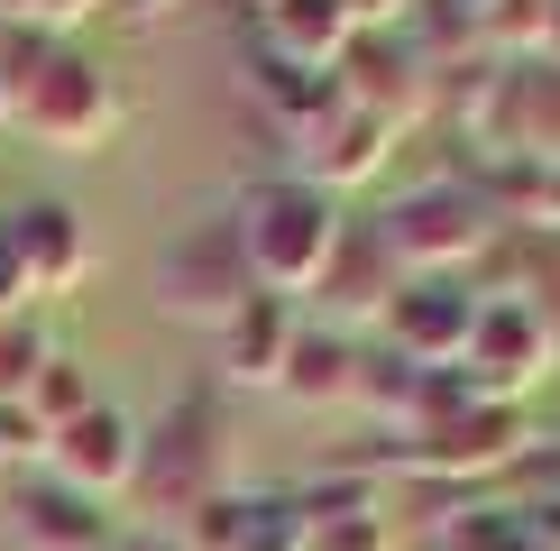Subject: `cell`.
<instances>
[{
    "instance_id": "obj_6",
    "label": "cell",
    "mask_w": 560,
    "mask_h": 551,
    "mask_svg": "<svg viewBox=\"0 0 560 551\" xmlns=\"http://www.w3.org/2000/svg\"><path fill=\"white\" fill-rule=\"evenodd\" d=\"M258 294V276H248L240 239H230V212L221 221H194L166 239V258H156V304H166L175 321H202V331H221L230 313Z\"/></svg>"
},
{
    "instance_id": "obj_10",
    "label": "cell",
    "mask_w": 560,
    "mask_h": 551,
    "mask_svg": "<svg viewBox=\"0 0 560 551\" xmlns=\"http://www.w3.org/2000/svg\"><path fill=\"white\" fill-rule=\"evenodd\" d=\"M386 148H395V129L377 120V110H349L340 92H331V102H322L313 120L294 129V175L349 202V184H368V175H377V166H386Z\"/></svg>"
},
{
    "instance_id": "obj_16",
    "label": "cell",
    "mask_w": 560,
    "mask_h": 551,
    "mask_svg": "<svg viewBox=\"0 0 560 551\" xmlns=\"http://www.w3.org/2000/svg\"><path fill=\"white\" fill-rule=\"evenodd\" d=\"M294 515H303V542L313 551H386L395 542V524H386L368 478H322L313 496H294Z\"/></svg>"
},
{
    "instance_id": "obj_22",
    "label": "cell",
    "mask_w": 560,
    "mask_h": 551,
    "mask_svg": "<svg viewBox=\"0 0 560 551\" xmlns=\"http://www.w3.org/2000/svg\"><path fill=\"white\" fill-rule=\"evenodd\" d=\"M0 450L10 459H46V432H37L28 405H0Z\"/></svg>"
},
{
    "instance_id": "obj_2",
    "label": "cell",
    "mask_w": 560,
    "mask_h": 551,
    "mask_svg": "<svg viewBox=\"0 0 560 551\" xmlns=\"http://www.w3.org/2000/svg\"><path fill=\"white\" fill-rule=\"evenodd\" d=\"M129 496L148 505L156 534H184V524L221 496V405H212V396L184 386V396L138 432V478H129Z\"/></svg>"
},
{
    "instance_id": "obj_1",
    "label": "cell",
    "mask_w": 560,
    "mask_h": 551,
    "mask_svg": "<svg viewBox=\"0 0 560 551\" xmlns=\"http://www.w3.org/2000/svg\"><path fill=\"white\" fill-rule=\"evenodd\" d=\"M340 230H349V202L322 194V184H303L294 166L240 184V202H230V239H240L258 294H285V304L322 294V276L340 258Z\"/></svg>"
},
{
    "instance_id": "obj_14",
    "label": "cell",
    "mask_w": 560,
    "mask_h": 551,
    "mask_svg": "<svg viewBox=\"0 0 560 551\" xmlns=\"http://www.w3.org/2000/svg\"><path fill=\"white\" fill-rule=\"evenodd\" d=\"M10 534L28 542V551H102V542H120V534H110V515L83 488H65V478H19Z\"/></svg>"
},
{
    "instance_id": "obj_3",
    "label": "cell",
    "mask_w": 560,
    "mask_h": 551,
    "mask_svg": "<svg viewBox=\"0 0 560 551\" xmlns=\"http://www.w3.org/2000/svg\"><path fill=\"white\" fill-rule=\"evenodd\" d=\"M10 129L46 156H102L120 138V83L83 56V46H56L28 83L10 92Z\"/></svg>"
},
{
    "instance_id": "obj_13",
    "label": "cell",
    "mask_w": 560,
    "mask_h": 551,
    "mask_svg": "<svg viewBox=\"0 0 560 551\" xmlns=\"http://www.w3.org/2000/svg\"><path fill=\"white\" fill-rule=\"evenodd\" d=\"M294 340H303V304H285V294H248V304L212 331V350H221L230 386H276L285 359H294Z\"/></svg>"
},
{
    "instance_id": "obj_20",
    "label": "cell",
    "mask_w": 560,
    "mask_h": 551,
    "mask_svg": "<svg viewBox=\"0 0 560 551\" xmlns=\"http://www.w3.org/2000/svg\"><path fill=\"white\" fill-rule=\"evenodd\" d=\"M46 350H56V340H46L37 313H10V321H0V405L28 396V377L46 367Z\"/></svg>"
},
{
    "instance_id": "obj_12",
    "label": "cell",
    "mask_w": 560,
    "mask_h": 551,
    "mask_svg": "<svg viewBox=\"0 0 560 551\" xmlns=\"http://www.w3.org/2000/svg\"><path fill=\"white\" fill-rule=\"evenodd\" d=\"M138 432L148 423H129V405H92V413H74V423L46 442V478H65V488H83L92 505L102 496H120L129 478H138Z\"/></svg>"
},
{
    "instance_id": "obj_17",
    "label": "cell",
    "mask_w": 560,
    "mask_h": 551,
    "mask_svg": "<svg viewBox=\"0 0 560 551\" xmlns=\"http://www.w3.org/2000/svg\"><path fill=\"white\" fill-rule=\"evenodd\" d=\"M258 19H267V56L294 65V74H340L349 37H359V19H349L340 0H276Z\"/></svg>"
},
{
    "instance_id": "obj_29",
    "label": "cell",
    "mask_w": 560,
    "mask_h": 551,
    "mask_svg": "<svg viewBox=\"0 0 560 551\" xmlns=\"http://www.w3.org/2000/svg\"><path fill=\"white\" fill-rule=\"evenodd\" d=\"M0 469H10V450H0Z\"/></svg>"
},
{
    "instance_id": "obj_9",
    "label": "cell",
    "mask_w": 560,
    "mask_h": 551,
    "mask_svg": "<svg viewBox=\"0 0 560 551\" xmlns=\"http://www.w3.org/2000/svg\"><path fill=\"white\" fill-rule=\"evenodd\" d=\"M405 459L413 469H432V478H487V469H505V459H524V405H459V413H441V423L423 432H405Z\"/></svg>"
},
{
    "instance_id": "obj_4",
    "label": "cell",
    "mask_w": 560,
    "mask_h": 551,
    "mask_svg": "<svg viewBox=\"0 0 560 551\" xmlns=\"http://www.w3.org/2000/svg\"><path fill=\"white\" fill-rule=\"evenodd\" d=\"M377 239L395 248L405 276H459L497 248V202L469 194V184H413L377 212Z\"/></svg>"
},
{
    "instance_id": "obj_27",
    "label": "cell",
    "mask_w": 560,
    "mask_h": 551,
    "mask_svg": "<svg viewBox=\"0 0 560 551\" xmlns=\"http://www.w3.org/2000/svg\"><path fill=\"white\" fill-rule=\"evenodd\" d=\"M0 129H10V92H0Z\"/></svg>"
},
{
    "instance_id": "obj_28",
    "label": "cell",
    "mask_w": 560,
    "mask_h": 551,
    "mask_svg": "<svg viewBox=\"0 0 560 551\" xmlns=\"http://www.w3.org/2000/svg\"><path fill=\"white\" fill-rule=\"evenodd\" d=\"M248 10H276V0H248Z\"/></svg>"
},
{
    "instance_id": "obj_24",
    "label": "cell",
    "mask_w": 560,
    "mask_h": 551,
    "mask_svg": "<svg viewBox=\"0 0 560 551\" xmlns=\"http://www.w3.org/2000/svg\"><path fill=\"white\" fill-rule=\"evenodd\" d=\"M524 212L542 221V230H560V166H533V184H524Z\"/></svg>"
},
{
    "instance_id": "obj_21",
    "label": "cell",
    "mask_w": 560,
    "mask_h": 551,
    "mask_svg": "<svg viewBox=\"0 0 560 551\" xmlns=\"http://www.w3.org/2000/svg\"><path fill=\"white\" fill-rule=\"evenodd\" d=\"M441 551H533V515H459Z\"/></svg>"
},
{
    "instance_id": "obj_7",
    "label": "cell",
    "mask_w": 560,
    "mask_h": 551,
    "mask_svg": "<svg viewBox=\"0 0 560 551\" xmlns=\"http://www.w3.org/2000/svg\"><path fill=\"white\" fill-rule=\"evenodd\" d=\"M0 248H10L19 285H28V304H46V294H74L83 276H92V230H83L74 202H56V194L10 202V212H0Z\"/></svg>"
},
{
    "instance_id": "obj_19",
    "label": "cell",
    "mask_w": 560,
    "mask_h": 551,
    "mask_svg": "<svg viewBox=\"0 0 560 551\" xmlns=\"http://www.w3.org/2000/svg\"><path fill=\"white\" fill-rule=\"evenodd\" d=\"M19 405H28V413H37V432L56 442V432L74 423V413H92V405H102V386H92V367H83L74 350H46V367L28 377V396H19Z\"/></svg>"
},
{
    "instance_id": "obj_23",
    "label": "cell",
    "mask_w": 560,
    "mask_h": 551,
    "mask_svg": "<svg viewBox=\"0 0 560 551\" xmlns=\"http://www.w3.org/2000/svg\"><path fill=\"white\" fill-rule=\"evenodd\" d=\"M92 10H110V0H28V28H74V19H92Z\"/></svg>"
},
{
    "instance_id": "obj_11",
    "label": "cell",
    "mask_w": 560,
    "mask_h": 551,
    "mask_svg": "<svg viewBox=\"0 0 560 551\" xmlns=\"http://www.w3.org/2000/svg\"><path fill=\"white\" fill-rule=\"evenodd\" d=\"M478 138L524 166H560V65H505L478 102Z\"/></svg>"
},
{
    "instance_id": "obj_26",
    "label": "cell",
    "mask_w": 560,
    "mask_h": 551,
    "mask_svg": "<svg viewBox=\"0 0 560 551\" xmlns=\"http://www.w3.org/2000/svg\"><path fill=\"white\" fill-rule=\"evenodd\" d=\"M120 551H184V534H156V524H138V534H120Z\"/></svg>"
},
{
    "instance_id": "obj_18",
    "label": "cell",
    "mask_w": 560,
    "mask_h": 551,
    "mask_svg": "<svg viewBox=\"0 0 560 551\" xmlns=\"http://www.w3.org/2000/svg\"><path fill=\"white\" fill-rule=\"evenodd\" d=\"M359 350H349V331L340 321H303V340H294V359H285V377H276V396L285 405H313V413H331V405H359Z\"/></svg>"
},
{
    "instance_id": "obj_30",
    "label": "cell",
    "mask_w": 560,
    "mask_h": 551,
    "mask_svg": "<svg viewBox=\"0 0 560 551\" xmlns=\"http://www.w3.org/2000/svg\"><path fill=\"white\" fill-rule=\"evenodd\" d=\"M102 551H120V542H102Z\"/></svg>"
},
{
    "instance_id": "obj_8",
    "label": "cell",
    "mask_w": 560,
    "mask_h": 551,
    "mask_svg": "<svg viewBox=\"0 0 560 551\" xmlns=\"http://www.w3.org/2000/svg\"><path fill=\"white\" fill-rule=\"evenodd\" d=\"M469 321H478V294L459 285V276H405L377 331H386V350L405 359V367H459Z\"/></svg>"
},
{
    "instance_id": "obj_15",
    "label": "cell",
    "mask_w": 560,
    "mask_h": 551,
    "mask_svg": "<svg viewBox=\"0 0 560 551\" xmlns=\"http://www.w3.org/2000/svg\"><path fill=\"white\" fill-rule=\"evenodd\" d=\"M395 285H405V267H395V248L377 239V221H349L340 230V258H331V276H322V304L340 313V331H349V321H386Z\"/></svg>"
},
{
    "instance_id": "obj_25",
    "label": "cell",
    "mask_w": 560,
    "mask_h": 551,
    "mask_svg": "<svg viewBox=\"0 0 560 551\" xmlns=\"http://www.w3.org/2000/svg\"><path fill=\"white\" fill-rule=\"evenodd\" d=\"M110 10H120L129 28H156V19H175V0H110Z\"/></svg>"
},
{
    "instance_id": "obj_5",
    "label": "cell",
    "mask_w": 560,
    "mask_h": 551,
    "mask_svg": "<svg viewBox=\"0 0 560 551\" xmlns=\"http://www.w3.org/2000/svg\"><path fill=\"white\" fill-rule=\"evenodd\" d=\"M551 359H560V331L533 294H478L469 350H459V386L478 405H524L551 377Z\"/></svg>"
}]
</instances>
